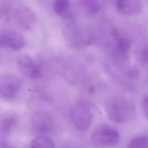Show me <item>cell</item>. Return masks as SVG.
Returning a JSON list of instances; mask_svg holds the SVG:
<instances>
[{"mask_svg":"<svg viewBox=\"0 0 148 148\" xmlns=\"http://www.w3.org/2000/svg\"><path fill=\"white\" fill-rule=\"evenodd\" d=\"M30 148H55V145L50 138L42 136L32 140Z\"/></svg>","mask_w":148,"mask_h":148,"instance_id":"cell-12","label":"cell"},{"mask_svg":"<svg viewBox=\"0 0 148 148\" xmlns=\"http://www.w3.org/2000/svg\"><path fill=\"white\" fill-rule=\"evenodd\" d=\"M33 130L39 134H46L50 132L54 127V122L51 116L45 111L36 112L32 118Z\"/></svg>","mask_w":148,"mask_h":148,"instance_id":"cell-8","label":"cell"},{"mask_svg":"<svg viewBox=\"0 0 148 148\" xmlns=\"http://www.w3.org/2000/svg\"><path fill=\"white\" fill-rule=\"evenodd\" d=\"M25 40L20 33L14 31H5L0 34V47L10 49L14 51L24 47Z\"/></svg>","mask_w":148,"mask_h":148,"instance_id":"cell-6","label":"cell"},{"mask_svg":"<svg viewBox=\"0 0 148 148\" xmlns=\"http://www.w3.org/2000/svg\"><path fill=\"white\" fill-rule=\"evenodd\" d=\"M18 116L14 113H4L0 117V145L5 143V139L18 123Z\"/></svg>","mask_w":148,"mask_h":148,"instance_id":"cell-9","label":"cell"},{"mask_svg":"<svg viewBox=\"0 0 148 148\" xmlns=\"http://www.w3.org/2000/svg\"><path fill=\"white\" fill-rule=\"evenodd\" d=\"M120 140L118 132L109 127H100L94 130L90 138L95 148H110L115 146Z\"/></svg>","mask_w":148,"mask_h":148,"instance_id":"cell-2","label":"cell"},{"mask_svg":"<svg viewBox=\"0 0 148 148\" xmlns=\"http://www.w3.org/2000/svg\"><path fill=\"white\" fill-rule=\"evenodd\" d=\"M70 115L74 125L80 131L87 130L91 124L93 117L91 110L82 103L73 106Z\"/></svg>","mask_w":148,"mask_h":148,"instance_id":"cell-3","label":"cell"},{"mask_svg":"<svg viewBox=\"0 0 148 148\" xmlns=\"http://www.w3.org/2000/svg\"><path fill=\"white\" fill-rule=\"evenodd\" d=\"M136 58L140 62H148V44H144L138 49Z\"/></svg>","mask_w":148,"mask_h":148,"instance_id":"cell-15","label":"cell"},{"mask_svg":"<svg viewBox=\"0 0 148 148\" xmlns=\"http://www.w3.org/2000/svg\"><path fill=\"white\" fill-rule=\"evenodd\" d=\"M17 64L21 72L28 77L36 79L42 75L40 67L29 56L20 55L17 59Z\"/></svg>","mask_w":148,"mask_h":148,"instance_id":"cell-7","label":"cell"},{"mask_svg":"<svg viewBox=\"0 0 148 148\" xmlns=\"http://www.w3.org/2000/svg\"><path fill=\"white\" fill-rule=\"evenodd\" d=\"M127 148H148V139L144 136L137 137L130 143Z\"/></svg>","mask_w":148,"mask_h":148,"instance_id":"cell-14","label":"cell"},{"mask_svg":"<svg viewBox=\"0 0 148 148\" xmlns=\"http://www.w3.org/2000/svg\"><path fill=\"white\" fill-rule=\"evenodd\" d=\"M20 82L14 76H5L0 81V97L5 100L12 101L18 95Z\"/></svg>","mask_w":148,"mask_h":148,"instance_id":"cell-5","label":"cell"},{"mask_svg":"<svg viewBox=\"0 0 148 148\" xmlns=\"http://www.w3.org/2000/svg\"><path fill=\"white\" fill-rule=\"evenodd\" d=\"M105 107L109 119L116 123L127 122L135 116L134 104L124 97H113L106 102Z\"/></svg>","mask_w":148,"mask_h":148,"instance_id":"cell-1","label":"cell"},{"mask_svg":"<svg viewBox=\"0 0 148 148\" xmlns=\"http://www.w3.org/2000/svg\"><path fill=\"white\" fill-rule=\"evenodd\" d=\"M0 148H14V147L9 146L7 145L6 143H3V144L0 145Z\"/></svg>","mask_w":148,"mask_h":148,"instance_id":"cell-18","label":"cell"},{"mask_svg":"<svg viewBox=\"0 0 148 148\" xmlns=\"http://www.w3.org/2000/svg\"><path fill=\"white\" fill-rule=\"evenodd\" d=\"M117 8L124 14L134 16L138 14L142 8L140 0H117Z\"/></svg>","mask_w":148,"mask_h":148,"instance_id":"cell-10","label":"cell"},{"mask_svg":"<svg viewBox=\"0 0 148 148\" xmlns=\"http://www.w3.org/2000/svg\"><path fill=\"white\" fill-rule=\"evenodd\" d=\"M142 108L146 117L148 119V95L146 96L143 101Z\"/></svg>","mask_w":148,"mask_h":148,"instance_id":"cell-17","label":"cell"},{"mask_svg":"<svg viewBox=\"0 0 148 148\" xmlns=\"http://www.w3.org/2000/svg\"><path fill=\"white\" fill-rule=\"evenodd\" d=\"M116 40L115 56L116 58L121 60H125L131 46L130 40L127 38L123 37L119 38Z\"/></svg>","mask_w":148,"mask_h":148,"instance_id":"cell-11","label":"cell"},{"mask_svg":"<svg viewBox=\"0 0 148 148\" xmlns=\"http://www.w3.org/2000/svg\"><path fill=\"white\" fill-rule=\"evenodd\" d=\"M1 10H0V17H1Z\"/></svg>","mask_w":148,"mask_h":148,"instance_id":"cell-19","label":"cell"},{"mask_svg":"<svg viewBox=\"0 0 148 148\" xmlns=\"http://www.w3.org/2000/svg\"><path fill=\"white\" fill-rule=\"evenodd\" d=\"M84 8L91 13H96L99 10L97 0H82Z\"/></svg>","mask_w":148,"mask_h":148,"instance_id":"cell-16","label":"cell"},{"mask_svg":"<svg viewBox=\"0 0 148 148\" xmlns=\"http://www.w3.org/2000/svg\"><path fill=\"white\" fill-rule=\"evenodd\" d=\"M14 17L17 25L24 30H32L36 24L37 19L35 12L27 6L18 8L14 12Z\"/></svg>","mask_w":148,"mask_h":148,"instance_id":"cell-4","label":"cell"},{"mask_svg":"<svg viewBox=\"0 0 148 148\" xmlns=\"http://www.w3.org/2000/svg\"><path fill=\"white\" fill-rule=\"evenodd\" d=\"M69 5L68 0H55L53 9L57 15L62 16L66 12Z\"/></svg>","mask_w":148,"mask_h":148,"instance_id":"cell-13","label":"cell"}]
</instances>
